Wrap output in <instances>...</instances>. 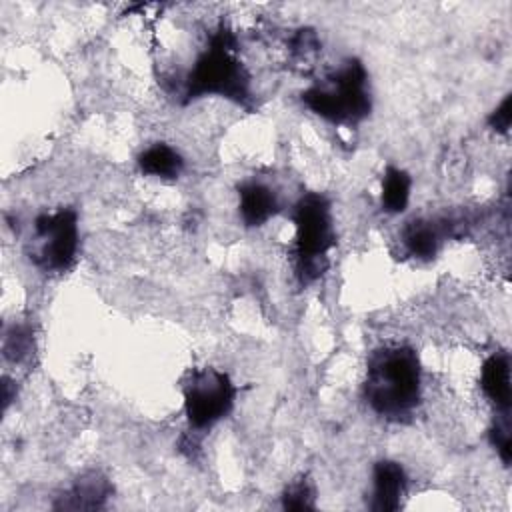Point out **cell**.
<instances>
[{
  "mask_svg": "<svg viewBox=\"0 0 512 512\" xmlns=\"http://www.w3.org/2000/svg\"><path fill=\"white\" fill-rule=\"evenodd\" d=\"M480 386L486 398L496 406L498 414H510L512 386H510V358L506 352H496L484 360Z\"/></svg>",
  "mask_w": 512,
  "mask_h": 512,
  "instance_id": "obj_9",
  "label": "cell"
},
{
  "mask_svg": "<svg viewBox=\"0 0 512 512\" xmlns=\"http://www.w3.org/2000/svg\"><path fill=\"white\" fill-rule=\"evenodd\" d=\"M236 388L228 374L216 368L194 370L184 384V412L190 428L206 430L220 422L234 404Z\"/></svg>",
  "mask_w": 512,
  "mask_h": 512,
  "instance_id": "obj_6",
  "label": "cell"
},
{
  "mask_svg": "<svg viewBox=\"0 0 512 512\" xmlns=\"http://www.w3.org/2000/svg\"><path fill=\"white\" fill-rule=\"evenodd\" d=\"M512 122V96L506 94L504 100L500 102V106L490 114L488 124L490 128H494L496 132H508Z\"/></svg>",
  "mask_w": 512,
  "mask_h": 512,
  "instance_id": "obj_17",
  "label": "cell"
},
{
  "mask_svg": "<svg viewBox=\"0 0 512 512\" xmlns=\"http://www.w3.org/2000/svg\"><path fill=\"white\" fill-rule=\"evenodd\" d=\"M410 186L412 180L408 172L388 166L382 178V208L386 212H402L410 200Z\"/></svg>",
  "mask_w": 512,
  "mask_h": 512,
  "instance_id": "obj_13",
  "label": "cell"
},
{
  "mask_svg": "<svg viewBox=\"0 0 512 512\" xmlns=\"http://www.w3.org/2000/svg\"><path fill=\"white\" fill-rule=\"evenodd\" d=\"M490 442L496 448L502 462L508 466L512 456V442H510V414H498L494 426L490 428Z\"/></svg>",
  "mask_w": 512,
  "mask_h": 512,
  "instance_id": "obj_15",
  "label": "cell"
},
{
  "mask_svg": "<svg viewBox=\"0 0 512 512\" xmlns=\"http://www.w3.org/2000/svg\"><path fill=\"white\" fill-rule=\"evenodd\" d=\"M234 36L226 28L212 34L208 48L196 58L184 82V100L218 94L244 104L250 98V78L234 56Z\"/></svg>",
  "mask_w": 512,
  "mask_h": 512,
  "instance_id": "obj_3",
  "label": "cell"
},
{
  "mask_svg": "<svg viewBox=\"0 0 512 512\" xmlns=\"http://www.w3.org/2000/svg\"><path fill=\"white\" fill-rule=\"evenodd\" d=\"M442 228L438 222L428 218H414L402 228V244L410 256L430 260L436 256L442 242Z\"/></svg>",
  "mask_w": 512,
  "mask_h": 512,
  "instance_id": "obj_11",
  "label": "cell"
},
{
  "mask_svg": "<svg viewBox=\"0 0 512 512\" xmlns=\"http://www.w3.org/2000/svg\"><path fill=\"white\" fill-rule=\"evenodd\" d=\"M282 506L286 510H308L314 508V488L306 478L292 480L284 494H282Z\"/></svg>",
  "mask_w": 512,
  "mask_h": 512,
  "instance_id": "obj_14",
  "label": "cell"
},
{
  "mask_svg": "<svg viewBox=\"0 0 512 512\" xmlns=\"http://www.w3.org/2000/svg\"><path fill=\"white\" fill-rule=\"evenodd\" d=\"M408 488V476L402 464L394 460H380L372 470V494L370 510L392 512L398 510Z\"/></svg>",
  "mask_w": 512,
  "mask_h": 512,
  "instance_id": "obj_7",
  "label": "cell"
},
{
  "mask_svg": "<svg viewBox=\"0 0 512 512\" xmlns=\"http://www.w3.org/2000/svg\"><path fill=\"white\" fill-rule=\"evenodd\" d=\"M240 218L246 226H262L278 212L274 190L262 182L250 180L240 186Z\"/></svg>",
  "mask_w": 512,
  "mask_h": 512,
  "instance_id": "obj_10",
  "label": "cell"
},
{
  "mask_svg": "<svg viewBox=\"0 0 512 512\" xmlns=\"http://www.w3.org/2000/svg\"><path fill=\"white\" fill-rule=\"evenodd\" d=\"M420 396L422 368L414 348L386 344L370 354L364 398L378 416L400 422L416 410Z\"/></svg>",
  "mask_w": 512,
  "mask_h": 512,
  "instance_id": "obj_1",
  "label": "cell"
},
{
  "mask_svg": "<svg viewBox=\"0 0 512 512\" xmlns=\"http://www.w3.org/2000/svg\"><path fill=\"white\" fill-rule=\"evenodd\" d=\"M112 492V486L106 476L92 470L74 480L60 496H56V510H96L102 508Z\"/></svg>",
  "mask_w": 512,
  "mask_h": 512,
  "instance_id": "obj_8",
  "label": "cell"
},
{
  "mask_svg": "<svg viewBox=\"0 0 512 512\" xmlns=\"http://www.w3.org/2000/svg\"><path fill=\"white\" fill-rule=\"evenodd\" d=\"M302 102L332 124H356L370 114L368 72L356 58L346 60L318 84L302 92Z\"/></svg>",
  "mask_w": 512,
  "mask_h": 512,
  "instance_id": "obj_2",
  "label": "cell"
},
{
  "mask_svg": "<svg viewBox=\"0 0 512 512\" xmlns=\"http://www.w3.org/2000/svg\"><path fill=\"white\" fill-rule=\"evenodd\" d=\"M292 220L296 228V274L302 284H308L326 270L328 250L334 246L330 202L318 192H308L296 202L292 210Z\"/></svg>",
  "mask_w": 512,
  "mask_h": 512,
  "instance_id": "obj_4",
  "label": "cell"
},
{
  "mask_svg": "<svg viewBox=\"0 0 512 512\" xmlns=\"http://www.w3.org/2000/svg\"><path fill=\"white\" fill-rule=\"evenodd\" d=\"M138 166L144 174H150V176L176 178L184 168V160L172 146L158 142L140 152Z\"/></svg>",
  "mask_w": 512,
  "mask_h": 512,
  "instance_id": "obj_12",
  "label": "cell"
},
{
  "mask_svg": "<svg viewBox=\"0 0 512 512\" xmlns=\"http://www.w3.org/2000/svg\"><path fill=\"white\" fill-rule=\"evenodd\" d=\"M78 250V216L72 208L40 214L34 220L30 260L46 272H66Z\"/></svg>",
  "mask_w": 512,
  "mask_h": 512,
  "instance_id": "obj_5",
  "label": "cell"
},
{
  "mask_svg": "<svg viewBox=\"0 0 512 512\" xmlns=\"http://www.w3.org/2000/svg\"><path fill=\"white\" fill-rule=\"evenodd\" d=\"M28 350H30V334L24 328H14L12 332L6 334L4 352L8 358L20 360L22 356L28 354Z\"/></svg>",
  "mask_w": 512,
  "mask_h": 512,
  "instance_id": "obj_16",
  "label": "cell"
}]
</instances>
